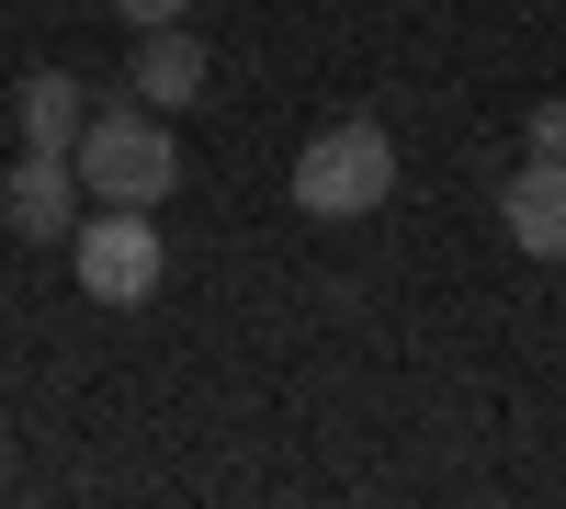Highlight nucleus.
Instances as JSON below:
<instances>
[{"instance_id":"obj_7","label":"nucleus","mask_w":566,"mask_h":509,"mask_svg":"<svg viewBox=\"0 0 566 509\" xmlns=\"http://www.w3.org/2000/svg\"><path fill=\"white\" fill-rule=\"evenodd\" d=\"M12 125H23V148H80L91 91H80L69 68H23V91H12Z\"/></svg>"},{"instance_id":"obj_3","label":"nucleus","mask_w":566,"mask_h":509,"mask_svg":"<svg viewBox=\"0 0 566 509\" xmlns=\"http://www.w3.org/2000/svg\"><path fill=\"white\" fill-rule=\"evenodd\" d=\"M69 261H80V295H91V306H148V295H159V272H170L148 204H91V215H80V238H69Z\"/></svg>"},{"instance_id":"obj_4","label":"nucleus","mask_w":566,"mask_h":509,"mask_svg":"<svg viewBox=\"0 0 566 509\" xmlns=\"http://www.w3.org/2000/svg\"><path fill=\"white\" fill-rule=\"evenodd\" d=\"M80 204H91V181L69 148H23L12 181H0V226H12L23 250H69L80 238Z\"/></svg>"},{"instance_id":"obj_9","label":"nucleus","mask_w":566,"mask_h":509,"mask_svg":"<svg viewBox=\"0 0 566 509\" xmlns=\"http://www.w3.org/2000/svg\"><path fill=\"white\" fill-rule=\"evenodd\" d=\"M114 12H125L136 34H159V23H181V12H193V0H114Z\"/></svg>"},{"instance_id":"obj_6","label":"nucleus","mask_w":566,"mask_h":509,"mask_svg":"<svg viewBox=\"0 0 566 509\" xmlns=\"http://www.w3.org/2000/svg\"><path fill=\"white\" fill-rule=\"evenodd\" d=\"M205 34L193 23H159V34H136V68H125V91H136V103H148V114H181V103H193V91H205Z\"/></svg>"},{"instance_id":"obj_8","label":"nucleus","mask_w":566,"mask_h":509,"mask_svg":"<svg viewBox=\"0 0 566 509\" xmlns=\"http://www.w3.org/2000/svg\"><path fill=\"white\" fill-rule=\"evenodd\" d=\"M522 136H533L544 159H566V103H533V125H522Z\"/></svg>"},{"instance_id":"obj_10","label":"nucleus","mask_w":566,"mask_h":509,"mask_svg":"<svg viewBox=\"0 0 566 509\" xmlns=\"http://www.w3.org/2000/svg\"><path fill=\"white\" fill-rule=\"evenodd\" d=\"M0 453H12V442H0Z\"/></svg>"},{"instance_id":"obj_2","label":"nucleus","mask_w":566,"mask_h":509,"mask_svg":"<svg viewBox=\"0 0 566 509\" xmlns=\"http://www.w3.org/2000/svg\"><path fill=\"white\" fill-rule=\"evenodd\" d=\"M397 193V136L386 125H317L306 136V159H295V204L317 215V226H352V215H374Z\"/></svg>"},{"instance_id":"obj_5","label":"nucleus","mask_w":566,"mask_h":509,"mask_svg":"<svg viewBox=\"0 0 566 509\" xmlns=\"http://www.w3.org/2000/svg\"><path fill=\"white\" fill-rule=\"evenodd\" d=\"M499 226H510V250H533V261H566V159H522L499 181Z\"/></svg>"},{"instance_id":"obj_1","label":"nucleus","mask_w":566,"mask_h":509,"mask_svg":"<svg viewBox=\"0 0 566 509\" xmlns=\"http://www.w3.org/2000/svg\"><path fill=\"white\" fill-rule=\"evenodd\" d=\"M80 181H91V204H170L181 193V148H170V114H148L125 91V103H91V125H80Z\"/></svg>"}]
</instances>
